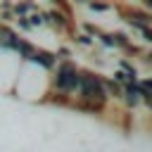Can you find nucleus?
I'll list each match as a JSON object with an SVG mask.
<instances>
[{
    "label": "nucleus",
    "instance_id": "f257e3e1",
    "mask_svg": "<svg viewBox=\"0 0 152 152\" xmlns=\"http://www.w3.org/2000/svg\"><path fill=\"white\" fill-rule=\"evenodd\" d=\"M48 90H50L48 74L40 71V69H36V66H31V64H21L10 95H14V97H19L24 102H36V100L45 102Z\"/></svg>",
    "mask_w": 152,
    "mask_h": 152
},
{
    "label": "nucleus",
    "instance_id": "39448f33",
    "mask_svg": "<svg viewBox=\"0 0 152 152\" xmlns=\"http://www.w3.org/2000/svg\"><path fill=\"white\" fill-rule=\"evenodd\" d=\"M69 36H71V43H74L76 48H81V50H86V52L95 50V40H93V38H88L86 33H81L78 28H74V31H71Z\"/></svg>",
    "mask_w": 152,
    "mask_h": 152
},
{
    "label": "nucleus",
    "instance_id": "f03ea898",
    "mask_svg": "<svg viewBox=\"0 0 152 152\" xmlns=\"http://www.w3.org/2000/svg\"><path fill=\"white\" fill-rule=\"evenodd\" d=\"M74 102H83V104H95V107H102L107 109L112 102L104 93V83H102V76L100 71H90V69H81V76H78V88L74 93Z\"/></svg>",
    "mask_w": 152,
    "mask_h": 152
},
{
    "label": "nucleus",
    "instance_id": "423d86ee",
    "mask_svg": "<svg viewBox=\"0 0 152 152\" xmlns=\"http://www.w3.org/2000/svg\"><path fill=\"white\" fill-rule=\"evenodd\" d=\"M86 10L93 12V14H107V12H114L116 7L109 5V2H86Z\"/></svg>",
    "mask_w": 152,
    "mask_h": 152
},
{
    "label": "nucleus",
    "instance_id": "20e7f679",
    "mask_svg": "<svg viewBox=\"0 0 152 152\" xmlns=\"http://www.w3.org/2000/svg\"><path fill=\"white\" fill-rule=\"evenodd\" d=\"M26 64H31V66H36V69H40V71L50 74V71L55 69V64H57V57H55V52H52V50L36 48V52L31 55V59H28Z\"/></svg>",
    "mask_w": 152,
    "mask_h": 152
},
{
    "label": "nucleus",
    "instance_id": "7ed1b4c3",
    "mask_svg": "<svg viewBox=\"0 0 152 152\" xmlns=\"http://www.w3.org/2000/svg\"><path fill=\"white\" fill-rule=\"evenodd\" d=\"M78 76H81V66L74 59H64L57 62L55 69L48 74L50 78V90L48 93H57V95H66L74 100V93L78 88Z\"/></svg>",
    "mask_w": 152,
    "mask_h": 152
}]
</instances>
